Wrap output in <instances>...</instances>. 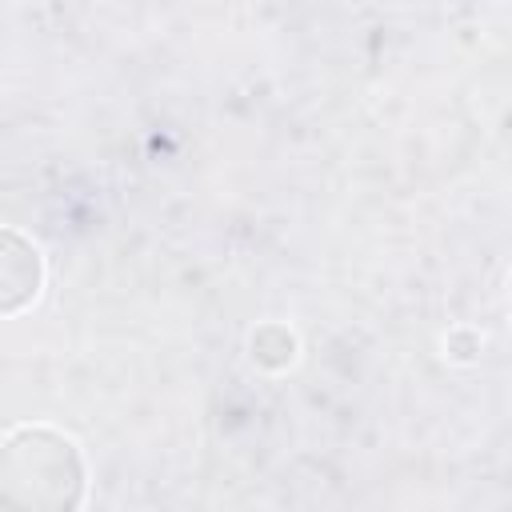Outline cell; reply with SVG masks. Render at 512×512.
Instances as JSON below:
<instances>
[{
  "instance_id": "6da1fadb",
  "label": "cell",
  "mask_w": 512,
  "mask_h": 512,
  "mask_svg": "<svg viewBox=\"0 0 512 512\" xmlns=\"http://www.w3.org/2000/svg\"><path fill=\"white\" fill-rule=\"evenodd\" d=\"M84 464L68 436L16 428L0 444V512H76Z\"/></svg>"
},
{
  "instance_id": "7a4b0ae2",
  "label": "cell",
  "mask_w": 512,
  "mask_h": 512,
  "mask_svg": "<svg viewBox=\"0 0 512 512\" xmlns=\"http://www.w3.org/2000/svg\"><path fill=\"white\" fill-rule=\"evenodd\" d=\"M40 280L44 264L36 244L12 228H0V312H20L24 304H32Z\"/></svg>"
}]
</instances>
